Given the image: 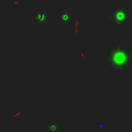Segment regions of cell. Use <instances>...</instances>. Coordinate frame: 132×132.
<instances>
[{
	"label": "cell",
	"mask_w": 132,
	"mask_h": 132,
	"mask_svg": "<svg viewBox=\"0 0 132 132\" xmlns=\"http://www.w3.org/2000/svg\"><path fill=\"white\" fill-rule=\"evenodd\" d=\"M132 61V53L122 44L112 45L107 54V62L111 69L118 72L126 70Z\"/></svg>",
	"instance_id": "obj_1"
},
{
	"label": "cell",
	"mask_w": 132,
	"mask_h": 132,
	"mask_svg": "<svg viewBox=\"0 0 132 132\" xmlns=\"http://www.w3.org/2000/svg\"><path fill=\"white\" fill-rule=\"evenodd\" d=\"M108 15L109 19L112 21V23L117 25H125L131 19L130 11L128 10L127 7H123V6L113 7L112 9L109 10Z\"/></svg>",
	"instance_id": "obj_2"
},
{
	"label": "cell",
	"mask_w": 132,
	"mask_h": 132,
	"mask_svg": "<svg viewBox=\"0 0 132 132\" xmlns=\"http://www.w3.org/2000/svg\"><path fill=\"white\" fill-rule=\"evenodd\" d=\"M33 20L35 23L37 24H40V25H43L45 23L48 22V20H51V15L44 11V10H40V11H36L35 14L33 15Z\"/></svg>",
	"instance_id": "obj_3"
},
{
	"label": "cell",
	"mask_w": 132,
	"mask_h": 132,
	"mask_svg": "<svg viewBox=\"0 0 132 132\" xmlns=\"http://www.w3.org/2000/svg\"><path fill=\"white\" fill-rule=\"evenodd\" d=\"M72 21V14L70 11H63L61 14H60V22L63 24V25H69Z\"/></svg>",
	"instance_id": "obj_4"
}]
</instances>
